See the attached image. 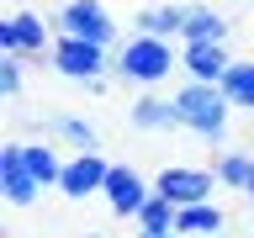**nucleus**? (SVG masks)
<instances>
[{
	"instance_id": "obj_15",
	"label": "nucleus",
	"mask_w": 254,
	"mask_h": 238,
	"mask_svg": "<svg viewBox=\"0 0 254 238\" xmlns=\"http://www.w3.org/2000/svg\"><path fill=\"white\" fill-rule=\"evenodd\" d=\"M48 132H59L64 143H74L79 154H101V127L74 117V111H59V117H48Z\"/></svg>"
},
{
	"instance_id": "obj_22",
	"label": "nucleus",
	"mask_w": 254,
	"mask_h": 238,
	"mask_svg": "<svg viewBox=\"0 0 254 238\" xmlns=\"http://www.w3.org/2000/svg\"><path fill=\"white\" fill-rule=\"evenodd\" d=\"M244 196H249V201H254V170H249V190H244Z\"/></svg>"
},
{
	"instance_id": "obj_16",
	"label": "nucleus",
	"mask_w": 254,
	"mask_h": 238,
	"mask_svg": "<svg viewBox=\"0 0 254 238\" xmlns=\"http://www.w3.org/2000/svg\"><path fill=\"white\" fill-rule=\"evenodd\" d=\"M21 154H27V164H32V175L43 180V190H59V175H64V159H59V148L48 138H21Z\"/></svg>"
},
{
	"instance_id": "obj_18",
	"label": "nucleus",
	"mask_w": 254,
	"mask_h": 238,
	"mask_svg": "<svg viewBox=\"0 0 254 238\" xmlns=\"http://www.w3.org/2000/svg\"><path fill=\"white\" fill-rule=\"evenodd\" d=\"M217 180L228 190H249V170H254V154H244V148H217Z\"/></svg>"
},
{
	"instance_id": "obj_6",
	"label": "nucleus",
	"mask_w": 254,
	"mask_h": 238,
	"mask_svg": "<svg viewBox=\"0 0 254 238\" xmlns=\"http://www.w3.org/2000/svg\"><path fill=\"white\" fill-rule=\"evenodd\" d=\"M0 201L16 206V212H27V206L43 201V180L32 175L27 154H21V138L0 143Z\"/></svg>"
},
{
	"instance_id": "obj_25",
	"label": "nucleus",
	"mask_w": 254,
	"mask_h": 238,
	"mask_svg": "<svg viewBox=\"0 0 254 238\" xmlns=\"http://www.w3.org/2000/svg\"><path fill=\"white\" fill-rule=\"evenodd\" d=\"M180 5H196V0H180Z\"/></svg>"
},
{
	"instance_id": "obj_21",
	"label": "nucleus",
	"mask_w": 254,
	"mask_h": 238,
	"mask_svg": "<svg viewBox=\"0 0 254 238\" xmlns=\"http://www.w3.org/2000/svg\"><path fill=\"white\" fill-rule=\"evenodd\" d=\"M138 238H186L180 228H138Z\"/></svg>"
},
{
	"instance_id": "obj_1",
	"label": "nucleus",
	"mask_w": 254,
	"mask_h": 238,
	"mask_svg": "<svg viewBox=\"0 0 254 238\" xmlns=\"http://www.w3.org/2000/svg\"><path fill=\"white\" fill-rule=\"evenodd\" d=\"M111 69H117L127 85H143V90H154V85H164V79L180 69V48H175V37L132 32L127 43H117V53H111Z\"/></svg>"
},
{
	"instance_id": "obj_13",
	"label": "nucleus",
	"mask_w": 254,
	"mask_h": 238,
	"mask_svg": "<svg viewBox=\"0 0 254 238\" xmlns=\"http://www.w3.org/2000/svg\"><path fill=\"white\" fill-rule=\"evenodd\" d=\"M132 27H138V32H154V37H175V43H180V32H186V5H180V0L143 5V11H132Z\"/></svg>"
},
{
	"instance_id": "obj_5",
	"label": "nucleus",
	"mask_w": 254,
	"mask_h": 238,
	"mask_svg": "<svg viewBox=\"0 0 254 238\" xmlns=\"http://www.w3.org/2000/svg\"><path fill=\"white\" fill-rule=\"evenodd\" d=\"M53 27L64 37H85V43L117 48V16L106 11V0H64L53 11Z\"/></svg>"
},
{
	"instance_id": "obj_14",
	"label": "nucleus",
	"mask_w": 254,
	"mask_h": 238,
	"mask_svg": "<svg viewBox=\"0 0 254 238\" xmlns=\"http://www.w3.org/2000/svg\"><path fill=\"white\" fill-rule=\"evenodd\" d=\"M175 228L186 238H212V233L228 228V212H222L217 201H196V206H180V212H175Z\"/></svg>"
},
{
	"instance_id": "obj_9",
	"label": "nucleus",
	"mask_w": 254,
	"mask_h": 238,
	"mask_svg": "<svg viewBox=\"0 0 254 238\" xmlns=\"http://www.w3.org/2000/svg\"><path fill=\"white\" fill-rule=\"evenodd\" d=\"M106 175H111V164H106L101 154H74V159H64L59 196H64V201H85V196H101V190H106Z\"/></svg>"
},
{
	"instance_id": "obj_2",
	"label": "nucleus",
	"mask_w": 254,
	"mask_h": 238,
	"mask_svg": "<svg viewBox=\"0 0 254 238\" xmlns=\"http://www.w3.org/2000/svg\"><path fill=\"white\" fill-rule=\"evenodd\" d=\"M175 111L186 122L190 138H201L206 148H222L228 143V117H233V101L222 95V85H201V79H186L175 90Z\"/></svg>"
},
{
	"instance_id": "obj_12",
	"label": "nucleus",
	"mask_w": 254,
	"mask_h": 238,
	"mask_svg": "<svg viewBox=\"0 0 254 238\" xmlns=\"http://www.w3.org/2000/svg\"><path fill=\"white\" fill-rule=\"evenodd\" d=\"M228 27H233V16L212 11V5H186V32H180V43H228Z\"/></svg>"
},
{
	"instance_id": "obj_20",
	"label": "nucleus",
	"mask_w": 254,
	"mask_h": 238,
	"mask_svg": "<svg viewBox=\"0 0 254 238\" xmlns=\"http://www.w3.org/2000/svg\"><path fill=\"white\" fill-rule=\"evenodd\" d=\"M175 212H180V206H175L170 196H159V190H154L148 206L138 212V228H175Z\"/></svg>"
},
{
	"instance_id": "obj_3",
	"label": "nucleus",
	"mask_w": 254,
	"mask_h": 238,
	"mask_svg": "<svg viewBox=\"0 0 254 238\" xmlns=\"http://www.w3.org/2000/svg\"><path fill=\"white\" fill-rule=\"evenodd\" d=\"M53 37H59V27H53V16H43V11L16 5V11L0 16V53H27L32 63H48Z\"/></svg>"
},
{
	"instance_id": "obj_24",
	"label": "nucleus",
	"mask_w": 254,
	"mask_h": 238,
	"mask_svg": "<svg viewBox=\"0 0 254 238\" xmlns=\"http://www.w3.org/2000/svg\"><path fill=\"white\" fill-rule=\"evenodd\" d=\"M79 238H101V233H79Z\"/></svg>"
},
{
	"instance_id": "obj_17",
	"label": "nucleus",
	"mask_w": 254,
	"mask_h": 238,
	"mask_svg": "<svg viewBox=\"0 0 254 238\" xmlns=\"http://www.w3.org/2000/svg\"><path fill=\"white\" fill-rule=\"evenodd\" d=\"M222 95L233 101V111H254V59H233V69L222 74Z\"/></svg>"
},
{
	"instance_id": "obj_7",
	"label": "nucleus",
	"mask_w": 254,
	"mask_h": 238,
	"mask_svg": "<svg viewBox=\"0 0 254 238\" xmlns=\"http://www.w3.org/2000/svg\"><path fill=\"white\" fill-rule=\"evenodd\" d=\"M217 170H201V164H164L154 175V190L170 196L175 206H196V201H212L217 196Z\"/></svg>"
},
{
	"instance_id": "obj_8",
	"label": "nucleus",
	"mask_w": 254,
	"mask_h": 238,
	"mask_svg": "<svg viewBox=\"0 0 254 238\" xmlns=\"http://www.w3.org/2000/svg\"><path fill=\"white\" fill-rule=\"evenodd\" d=\"M106 206L117 212V217H132L138 222V212L148 206V196H154V180L148 175H138L132 164H111V175H106Z\"/></svg>"
},
{
	"instance_id": "obj_23",
	"label": "nucleus",
	"mask_w": 254,
	"mask_h": 238,
	"mask_svg": "<svg viewBox=\"0 0 254 238\" xmlns=\"http://www.w3.org/2000/svg\"><path fill=\"white\" fill-rule=\"evenodd\" d=\"M212 238H228V228H222V233H212Z\"/></svg>"
},
{
	"instance_id": "obj_11",
	"label": "nucleus",
	"mask_w": 254,
	"mask_h": 238,
	"mask_svg": "<svg viewBox=\"0 0 254 238\" xmlns=\"http://www.w3.org/2000/svg\"><path fill=\"white\" fill-rule=\"evenodd\" d=\"M180 69H186V79L222 85V74L233 69V53H228V43H180Z\"/></svg>"
},
{
	"instance_id": "obj_10",
	"label": "nucleus",
	"mask_w": 254,
	"mask_h": 238,
	"mask_svg": "<svg viewBox=\"0 0 254 238\" xmlns=\"http://www.w3.org/2000/svg\"><path fill=\"white\" fill-rule=\"evenodd\" d=\"M127 127H132V132H148V138L186 132L180 111H175V95H138V101L127 106Z\"/></svg>"
},
{
	"instance_id": "obj_4",
	"label": "nucleus",
	"mask_w": 254,
	"mask_h": 238,
	"mask_svg": "<svg viewBox=\"0 0 254 238\" xmlns=\"http://www.w3.org/2000/svg\"><path fill=\"white\" fill-rule=\"evenodd\" d=\"M48 69L59 79H69V85H90V79H101L111 69V48L101 43H85V37H53V48H48Z\"/></svg>"
},
{
	"instance_id": "obj_19",
	"label": "nucleus",
	"mask_w": 254,
	"mask_h": 238,
	"mask_svg": "<svg viewBox=\"0 0 254 238\" xmlns=\"http://www.w3.org/2000/svg\"><path fill=\"white\" fill-rule=\"evenodd\" d=\"M21 63H27V53H0V101H21Z\"/></svg>"
}]
</instances>
